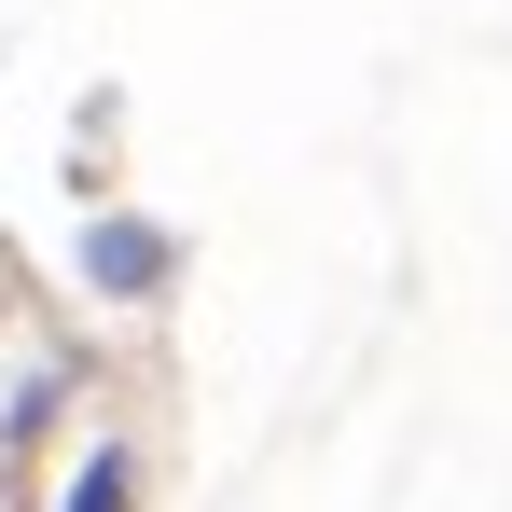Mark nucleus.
Listing matches in <instances>:
<instances>
[{
    "label": "nucleus",
    "mask_w": 512,
    "mask_h": 512,
    "mask_svg": "<svg viewBox=\"0 0 512 512\" xmlns=\"http://www.w3.org/2000/svg\"><path fill=\"white\" fill-rule=\"evenodd\" d=\"M97 277H111V291H153V277H167V250H153L139 222H111V236H97Z\"/></svg>",
    "instance_id": "1"
},
{
    "label": "nucleus",
    "mask_w": 512,
    "mask_h": 512,
    "mask_svg": "<svg viewBox=\"0 0 512 512\" xmlns=\"http://www.w3.org/2000/svg\"><path fill=\"white\" fill-rule=\"evenodd\" d=\"M70 512H125V457H97L84 485H70Z\"/></svg>",
    "instance_id": "2"
}]
</instances>
